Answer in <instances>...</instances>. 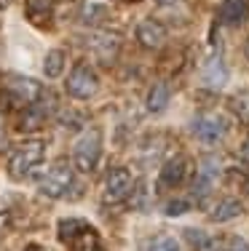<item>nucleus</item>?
<instances>
[{
	"mask_svg": "<svg viewBox=\"0 0 249 251\" xmlns=\"http://www.w3.org/2000/svg\"><path fill=\"white\" fill-rule=\"evenodd\" d=\"M239 214H241V201H236V198H225V201H220L215 208H212L209 217L215 219V222H228V219L239 217Z\"/></svg>",
	"mask_w": 249,
	"mask_h": 251,
	"instance_id": "dca6fc26",
	"label": "nucleus"
},
{
	"mask_svg": "<svg viewBox=\"0 0 249 251\" xmlns=\"http://www.w3.org/2000/svg\"><path fill=\"white\" fill-rule=\"evenodd\" d=\"M73 171H70V166L67 163H54L49 171H46L43 176H40V193L43 195H49V198H64V195L73 190Z\"/></svg>",
	"mask_w": 249,
	"mask_h": 251,
	"instance_id": "39448f33",
	"label": "nucleus"
},
{
	"mask_svg": "<svg viewBox=\"0 0 249 251\" xmlns=\"http://www.w3.org/2000/svg\"><path fill=\"white\" fill-rule=\"evenodd\" d=\"M25 251H40V246H27Z\"/></svg>",
	"mask_w": 249,
	"mask_h": 251,
	"instance_id": "393cba45",
	"label": "nucleus"
},
{
	"mask_svg": "<svg viewBox=\"0 0 249 251\" xmlns=\"http://www.w3.org/2000/svg\"><path fill=\"white\" fill-rule=\"evenodd\" d=\"M132 187H134L132 171L123 169V166H115V169H110L108 176H105L102 201H105V203H121L129 193H132Z\"/></svg>",
	"mask_w": 249,
	"mask_h": 251,
	"instance_id": "423d86ee",
	"label": "nucleus"
},
{
	"mask_svg": "<svg viewBox=\"0 0 249 251\" xmlns=\"http://www.w3.org/2000/svg\"><path fill=\"white\" fill-rule=\"evenodd\" d=\"M59 241L70 251H105L102 238L88 222L83 219H62L59 222Z\"/></svg>",
	"mask_w": 249,
	"mask_h": 251,
	"instance_id": "f257e3e1",
	"label": "nucleus"
},
{
	"mask_svg": "<svg viewBox=\"0 0 249 251\" xmlns=\"http://www.w3.org/2000/svg\"><path fill=\"white\" fill-rule=\"evenodd\" d=\"M99 155H102V131L99 128H88L78 136L73 147V163L78 171H94L99 163Z\"/></svg>",
	"mask_w": 249,
	"mask_h": 251,
	"instance_id": "7ed1b4c3",
	"label": "nucleus"
},
{
	"mask_svg": "<svg viewBox=\"0 0 249 251\" xmlns=\"http://www.w3.org/2000/svg\"><path fill=\"white\" fill-rule=\"evenodd\" d=\"M46 118H49V104H46V101H38V99H35L32 104H27L25 110L19 112L16 131H22V134H32V131L43 128Z\"/></svg>",
	"mask_w": 249,
	"mask_h": 251,
	"instance_id": "6e6552de",
	"label": "nucleus"
},
{
	"mask_svg": "<svg viewBox=\"0 0 249 251\" xmlns=\"http://www.w3.org/2000/svg\"><path fill=\"white\" fill-rule=\"evenodd\" d=\"M137 40L145 49H161L166 40V27L156 19H142L137 25Z\"/></svg>",
	"mask_w": 249,
	"mask_h": 251,
	"instance_id": "9d476101",
	"label": "nucleus"
},
{
	"mask_svg": "<svg viewBox=\"0 0 249 251\" xmlns=\"http://www.w3.org/2000/svg\"><path fill=\"white\" fill-rule=\"evenodd\" d=\"M182 211H188V203H185V201H171L169 206H166V214H169V217L182 214Z\"/></svg>",
	"mask_w": 249,
	"mask_h": 251,
	"instance_id": "412c9836",
	"label": "nucleus"
},
{
	"mask_svg": "<svg viewBox=\"0 0 249 251\" xmlns=\"http://www.w3.org/2000/svg\"><path fill=\"white\" fill-rule=\"evenodd\" d=\"M228 107H230V112H233L241 123L249 126V88H241L239 94H233L230 101H228Z\"/></svg>",
	"mask_w": 249,
	"mask_h": 251,
	"instance_id": "f3484780",
	"label": "nucleus"
},
{
	"mask_svg": "<svg viewBox=\"0 0 249 251\" xmlns=\"http://www.w3.org/2000/svg\"><path fill=\"white\" fill-rule=\"evenodd\" d=\"M230 251H249V246L244 241H233V249H230Z\"/></svg>",
	"mask_w": 249,
	"mask_h": 251,
	"instance_id": "5701e85b",
	"label": "nucleus"
},
{
	"mask_svg": "<svg viewBox=\"0 0 249 251\" xmlns=\"http://www.w3.org/2000/svg\"><path fill=\"white\" fill-rule=\"evenodd\" d=\"M64 88H67V94H70L73 99L86 101V99H91L94 94L99 91V77H97V73L91 70V64L78 62V64L73 67V73L67 75V80H64Z\"/></svg>",
	"mask_w": 249,
	"mask_h": 251,
	"instance_id": "20e7f679",
	"label": "nucleus"
},
{
	"mask_svg": "<svg viewBox=\"0 0 249 251\" xmlns=\"http://www.w3.org/2000/svg\"><path fill=\"white\" fill-rule=\"evenodd\" d=\"M204 80L209 83V86H225V80H228V70H225V62L220 56H212L209 62H206L204 67Z\"/></svg>",
	"mask_w": 249,
	"mask_h": 251,
	"instance_id": "2eb2a0df",
	"label": "nucleus"
},
{
	"mask_svg": "<svg viewBox=\"0 0 249 251\" xmlns=\"http://www.w3.org/2000/svg\"><path fill=\"white\" fill-rule=\"evenodd\" d=\"M25 14L35 27H49L51 25V14H54V5H51V0H27Z\"/></svg>",
	"mask_w": 249,
	"mask_h": 251,
	"instance_id": "f8f14e48",
	"label": "nucleus"
},
{
	"mask_svg": "<svg viewBox=\"0 0 249 251\" xmlns=\"http://www.w3.org/2000/svg\"><path fill=\"white\" fill-rule=\"evenodd\" d=\"M62 70H64V51L51 49L46 53V62H43L46 77H62Z\"/></svg>",
	"mask_w": 249,
	"mask_h": 251,
	"instance_id": "a211bd4d",
	"label": "nucleus"
},
{
	"mask_svg": "<svg viewBox=\"0 0 249 251\" xmlns=\"http://www.w3.org/2000/svg\"><path fill=\"white\" fill-rule=\"evenodd\" d=\"M147 251H180V246H177V241L171 235H158Z\"/></svg>",
	"mask_w": 249,
	"mask_h": 251,
	"instance_id": "aec40b11",
	"label": "nucleus"
},
{
	"mask_svg": "<svg viewBox=\"0 0 249 251\" xmlns=\"http://www.w3.org/2000/svg\"><path fill=\"white\" fill-rule=\"evenodd\" d=\"M94 53L99 56V62H105V64H110L112 59L118 56V49H121V40L115 38V35H110V32H102V35H97L94 38Z\"/></svg>",
	"mask_w": 249,
	"mask_h": 251,
	"instance_id": "ddd939ff",
	"label": "nucleus"
},
{
	"mask_svg": "<svg viewBox=\"0 0 249 251\" xmlns=\"http://www.w3.org/2000/svg\"><path fill=\"white\" fill-rule=\"evenodd\" d=\"M193 134L198 136L204 145H217V142L225 139V134H228V121H225L222 115H215V112L198 115L193 121Z\"/></svg>",
	"mask_w": 249,
	"mask_h": 251,
	"instance_id": "0eeeda50",
	"label": "nucleus"
},
{
	"mask_svg": "<svg viewBox=\"0 0 249 251\" xmlns=\"http://www.w3.org/2000/svg\"><path fill=\"white\" fill-rule=\"evenodd\" d=\"M188 241H193V249L195 251H220V238H209L204 232H195V230H188Z\"/></svg>",
	"mask_w": 249,
	"mask_h": 251,
	"instance_id": "6ab92c4d",
	"label": "nucleus"
},
{
	"mask_svg": "<svg viewBox=\"0 0 249 251\" xmlns=\"http://www.w3.org/2000/svg\"><path fill=\"white\" fill-rule=\"evenodd\" d=\"M43 155H46V145L43 142H25L19 145L8 158V174L11 179H25L29 176L40 163H43Z\"/></svg>",
	"mask_w": 249,
	"mask_h": 251,
	"instance_id": "f03ea898",
	"label": "nucleus"
},
{
	"mask_svg": "<svg viewBox=\"0 0 249 251\" xmlns=\"http://www.w3.org/2000/svg\"><path fill=\"white\" fill-rule=\"evenodd\" d=\"M239 155H241V160H244V163H249V139L244 142V145H241V150H239Z\"/></svg>",
	"mask_w": 249,
	"mask_h": 251,
	"instance_id": "4be33fe9",
	"label": "nucleus"
},
{
	"mask_svg": "<svg viewBox=\"0 0 249 251\" xmlns=\"http://www.w3.org/2000/svg\"><path fill=\"white\" fill-rule=\"evenodd\" d=\"M169 99H171V91L166 83H156V86L150 88V94H147V112H164L166 107H169Z\"/></svg>",
	"mask_w": 249,
	"mask_h": 251,
	"instance_id": "4468645a",
	"label": "nucleus"
},
{
	"mask_svg": "<svg viewBox=\"0 0 249 251\" xmlns=\"http://www.w3.org/2000/svg\"><path fill=\"white\" fill-rule=\"evenodd\" d=\"M220 19L225 25H244L249 19V0H225L220 8Z\"/></svg>",
	"mask_w": 249,
	"mask_h": 251,
	"instance_id": "9b49d317",
	"label": "nucleus"
},
{
	"mask_svg": "<svg viewBox=\"0 0 249 251\" xmlns=\"http://www.w3.org/2000/svg\"><path fill=\"white\" fill-rule=\"evenodd\" d=\"M244 56H247V62H249V38L244 40Z\"/></svg>",
	"mask_w": 249,
	"mask_h": 251,
	"instance_id": "b1692460",
	"label": "nucleus"
},
{
	"mask_svg": "<svg viewBox=\"0 0 249 251\" xmlns=\"http://www.w3.org/2000/svg\"><path fill=\"white\" fill-rule=\"evenodd\" d=\"M118 3H134V0H118Z\"/></svg>",
	"mask_w": 249,
	"mask_h": 251,
	"instance_id": "a878e982",
	"label": "nucleus"
},
{
	"mask_svg": "<svg viewBox=\"0 0 249 251\" xmlns=\"http://www.w3.org/2000/svg\"><path fill=\"white\" fill-rule=\"evenodd\" d=\"M188 176V158L185 155H174L161 166V174H158V182L161 187H180Z\"/></svg>",
	"mask_w": 249,
	"mask_h": 251,
	"instance_id": "1a4fd4ad",
	"label": "nucleus"
}]
</instances>
